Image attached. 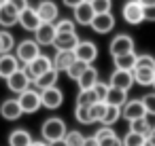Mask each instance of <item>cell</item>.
Listing matches in <instances>:
<instances>
[{"label": "cell", "mask_w": 155, "mask_h": 146, "mask_svg": "<svg viewBox=\"0 0 155 146\" xmlns=\"http://www.w3.org/2000/svg\"><path fill=\"white\" fill-rule=\"evenodd\" d=\"M36 13L41 17V24H53L60 15L58 11V5L53 2V0H43V2L36 7Z\"/></svg>", "instance_id": "9a60e30c"}, {"label": "cell", "mask_w": 155, "mask_h": 146, "mask_svg": "<svg viewBox=\"0 0 155 146\" xmlns=\"http://www.w3.org/2000/svg\"><path fill=\"white\" fill-rule=\"evenodd\" d=\"M83 146H100V142H98V140H96L94 135H89V138H85Z\"/></svg>", "instance_id": "c3c4849f"}, {"label": "cell", "mask_w": 155, "mask_h": 146, "mask_svg": "<svg viewBox=\"0 0 155 146\" xmlns=\"http://www.w3.org/2000/svg\"><path fill=\"white\" fill-rule=\"evenodd\" d=\"M119 116H121V108H117V106H106V112H104V119H102V125H115L117 121H119Z\"/></svg>", "instance_id": "1f68e13d"}, {"label": "cell", "mask_w": 155, "mask_h": 146, "mask_svg": "<svg viewBox=\"0 0 155 146\" xmlns=\"http://www.w3.org/2000/svg\"><path fill=\"white\" fill-rule=\"evenodd\" d=\"M53 68V59L49 57V55H38L36 59H32L30 64H26V72L30 74V78L34 81V78H38L41 74H45L47 70H51Z\"/></svg>", "instance_id": "ba28073f"}, {"label": "cell", "mask_w": 155, "mask_h": 146, "mask_svg": "<svg viewBox=\"0 0 155 146\" xmlns=\"http://www.w3.org/2000/svg\"><path fill=\"white\" fill-rule=\"evenodd\" d=\"M113 62H115V68L117 70H134L136 68V62H138V55L136 53H125V55L113 57Z\"/></svg>", "instance_id": "4316f807"}, {"label": "cell", "mask_w": 155, "mask_h": 146, "mask_svg": "<svg viewBox=\"0 0 155 146\" xmlns=\"http://www.w3.org/2000/svg\"><path fill=\"white\" fill-rule=\"evenodd\" d=\"M66 123L60 119V116H49L43 121V127H41V135L43 140L49 144V142H55V140H64L66 135Z\"/></svg>", "instance_id": "6da1fadb"}, {"label": "cell", "mask_w": 155, "mask_h": 146, "mask_svg": "<svg viewBox=\"0 0 155 146\" xmlns=\"http://www.w3.org/2000/svg\"><path fill=\"white\" fill-rule=\"evenodd\" d=\"M144 146H155V125L151 127V131H149V135L144 140Z\"/></svg>", "instance_id": "bcb514c9"}, {"label": "cell", "mask_w": 155, "mask_h": 146, "mask_svg": "<svg viewBox=\"0 0 155 146\" xmlns=\"http://www.w3.org/2000/svg\"><path fill=\"white\" fill-rule=\"evenodd\" d=\"M113 135H117V133H115V129H113V127H108V125H102V127H100V129L94 133V138H96L100 144H102L104 140H110Z\"/></svg>", "instance_id": "8d00e7d4"}, {"label": "cell", "mask_w": 155, "mask_h": 146, "mask_svg": "<svg viewBox=\"0 0 155 146\" xmlns=\"http://www.w3.org/2000/svg\"><path fill=\"white\" fill-rule=\"evenodd\" d=\"M144 135L136 133V131H127L123 135V146H144Z\"/></svg>", "instance_id": "e575fe53"}, {"label": "cell", "mask_w": 155, "mask_h": 146, "mask_svg": "<svg viewBox=\"0 0 155 146\" xmlns=\"http://www.w3.org/2000/svg\"><path fill=\"white\" fill-rule=\"evenodd\" d=\"M96 34H108L115 28V15L113 13H98L89 26Z\"/></svg>", "instance_id": "4fadbf2b"}, {"label": "cell", "mask_w": 155, "mask_h": 146, "mask_svg": "<svg viewBox=\"0 0 155 146\" xmlns=\"http://www.w3.org/2000/svg\"><path fill=\"white\" fill-rule=\"evenodd\" d=\"M0 43H2V53H11L15 49V36L7 30H0Z\"/></svg>", "instance_id": "d6a6232c"}, {"label": "cell", "mask_w": 155, "mask_h": 146, "mask_svg": "<svg viewBox=\"0 0 155 146\" xmlns=\"http://www.w3.org/2000/svg\"><path fill=\"white\" fill-rule=\"evenodd\" d=\"M64 140H66V144H68V146H83L85 135H83L81 131H77V129H70V131H66Z\"/></svg>", "instance_id": "d590c367"}, {"label": "cell", "mask_w": 155, "mask_h": 146, "mask_svg": "<svg viewBox=\"0 0 155 146\" xmlns=\"http://www.w3.org/2000/svg\"><path fill=\"white\" fill-rule=\"evenodd\" d=\"M79 34L72 32V34H58L55 40H53V47L58 51H74V47L79 45Z\"/></svg>", "instance_id": "d6986e66"}, {"label": "cell", "mask_w": 155, "mask_h": 146, "mask_svg": "<svg viewBox=\"0 0 155 146\" xmlns=\"http://www.w3.org/2000/svg\"><path fill=\"white\" fill-rule=\"evenodd\" d=\"M104 112H106V104H104V102H98V104L91 106V114H94V121H96V123H102Z\"/></svg>", "instance_id": "ab89813d"}, {"label": "cell", "mask_w": 155, "mask_h": 146, "mask_svg": "<svg viewBox=\"0 0 155 146\" xmlns=\"http://www.w3.org/2000/svg\"><path fill=\"white\" fill-rule=\"evenodd\" d=\"M30 146H49V144H47V142H32Z\"/></svg>", "instance_id": "816d5d0a"}, {"label": "cell", "mask_w": 155, "mask_h": 146, "mask_svg": "<svg viewBox=\"0 0 155 146\" xmlns=\"http://www.w3.org/2000/svg\"><path fill=\"white\" fill-rule=\"evenodd\" d=\"M108 89H110V85H108V83H102V81H98V83H96L94 91H96V95H98V100H100V102H104V97H106Z\"/></svg>", "instance_id": "b9f144b4"}, {"label": "cell", "mask_w": 155, "mask_h": 146, "mask_svg": "<svg viewBox=\"0 0 155 146\" xmlns=\"http://www.w3.org/2000/svg\"><path fill=\"white\" fill-rule=\"evenodd\" d=\"M19 24V13L13 5H5V7H0V26L2 28H11Z\"/></svg>", "instance_id": "ffe728a7"}, {"label": "cell", "mask_w": 155, "mask_h": 146, "mask_svg": "<svg viewBox=\"0 0 155 146\" xmlns=\"http://www.w3.org/2000/svg\"><path fill=\"white\" fill-rule=\"evenodd\" d=\"M125 102H127V91L115 89V87H110L108 93H106V97H104V104H106V106H117V108H121Z\"/></svg>", "instance_id": "d4e9b609"}, {"label": "cell", "mask_w": 155, "mask_h": 146, "mask_svg": "<svg viewBox=\"0 0 155 146\" xmlns=\"http://www.w3.org/2000/svg\"><path fill=\"white\" fill-rule=\"evenodd\" d=\"M49 146H68L66 140H55V142H49Z\"/></svg>", "instance_id": "681fc988"}, {"label": "cell", "mask_w": 155, "mask_h": 146, "mask_svg": "<svg viewBox=\"0 0 155 146\" xmlns=\"http://www.w3.org/2000/svg\"><path fill=\"white\" fill-rule=\"evenodd\" d=\"M0 55H2V43H0Z\"/></svg>", "instance_id": "db71d44e"}, {"label": "cell", "mask_w": 155, "mask_h": 146, "mask_svg": "<svg viewBox=\"0 0 155 146\" xmlns=\"http://www.w3.org/2000/svg\"><path fill=\"white\" fill-rule=\"evenodd\" d=\"M85 0H62V5L64 7H68V9H77L79 5H83Z\"/></svg>", "instance_id": "7dc6e473"}, {"label": "cell", "mask_w": 155, "mask_h": 146, "mask_svg": "<svg viewBox=\"0 0 155 146\" xmlns=\"http://www.w3.org/2000/svg\"><path fill=\"white\" fill-rule=\"evenodd\" d=\"M91 64H85V62H81V59H74L72 64H70V68L66 70V74H68V78H72V81H79V76L89 68Z\"/></svg>", "instance_id": "f1b7e54d"}, {"label": "cell", "mask_w": 155, "mask_h": 146, "mask_svg": "<svg viewBox=\"0 0 155 146\" xmlns=\"http://www.w3.org/2000/svg\"><path fill=\"white\" fill-rule=\"evenodd\" d=\"M110 87L115 89H123V91H130L132 85H134V70H117L110 74V81H108Z\"/></svg>", "instance_id": "30bf717a"}, {"label": "cell", "mask_w": 155, "mask_h": 146, "mask_svg": "<svg viewBox=\"0 0 155 146\" xmlns=\"http://www.w3.org/2000/svg\"><path fill=\"white\" fill-rule=\"evenodd\" d=\"M144 21H151V24H155V5H151V7H144Z\"/></svg>", "instance_id": "ee69618b"}, {"label": "cell", "mask_w": 155, "mask_h": 146, "mask_svg": "<svg viewBox=\"0 0 155 146\" xmlns=\"http://www.w3.org/2000/svg\"><path fill=\"white\" fill-rule=\"evenodd\" d=\"M19 106L24 110V114H34L43 108V102H41V91L34 87V89H26L24 93H19Z\"/></svg>", "instance_id": "7a4b0ae2"}, {"label": "cell", "mask_w": 155, "mask_h": 146, "mask_svg": "<svg viewBox=\"0 0 155 146\" xmlns=\"http://www.w3.org/2000/svg\"><path fill=\"white\" fill-rule=\"evenodd\" d=\"M151 87H153V91H155V81H153V85H151Z\"/></svg>", "instance_id": "11a10c76"}, {"label": "cell", "mask_w": 155, "mask_h": 146, "mask_svg": "<svg viewBox=\"0 0 155 146\" xmlns=\"http://www.w3.org/2000/svg\"><path fill=\"white\" fill-rule=\"evenodd\" d=\"M9 5H13V7L17 9V13H21L24 9H28V7H30L28 0H9Z\"/></svg>", "instance_id": "7bdbcfd3"}, {"label": "cell", "mask_w": 155, "mask_h": 146, "mask_svg": "<svg viewBox=\"0 0 155 146\" xmlns=\"http://www.w3.org/2000/svg\"><path fill=\"white\" fill-rule=\"evenodd\" d=\"M41 102H43V108L47 110H55L64 104V91L55 85V87H49V89H43L41 91Z\"/></svg>", "instance_id": "52a82bcc"}, {"label": "cell", "mask_w": 155, "mask_h": 146, "mask_svg": "<svg viewBox=\"0 0 155 146\" xmlns=\"http://www.w3.org/2000/svg\"><path fill=\"white\" fill-rule=\"evenodd\" d=\"M30 85H32V78H30V74L26 72V68H19L17 72H13L9 78H7V87H9V91H13V93H24L26 89H30Z\"/></svg>", "instance_id": "8992f818"}, {"label": "cell", "mask_w": 155, "mask_h": 146, "mask_svg": "<svg viewBox=\"0 0 155 146\" xmlns=\"http://www.w3.org/2000/svg\"><path fill=\"white\" fill-rule=\"evenodd\" d=\"M55 32H58V34H72V32H77L74 19H60V21L55 24Z\"/></svg>", "instance_id": "836d02e7"}, {"label": "cell", "mask_w": 155, "mask_h": 146, "mask_svg": "<svg viewBox=\"0 0 155 146\" xmlns=\"http://www.w3.org/2000/svg\"><path fill=\"white\" fill-rule=\"evenodd\" d=\"M74 57L81 59V62H85V64L96 62V57H98L96 43H91V40H79V45L74 47Z\"/></svg>", "instance_id": "8fae6325"}, {"label": "cell", "mask_w": 155, "mask_h": 146, "mask_svg": "<svg viewBox=\"0 0 155 146\" xmlns=\"http://www.w3.org/2000/svg\"><path fill=\"white\" fill-rule=\"evenodd\" d=\"M108 53L113 57H119V55H125V53H134V38L130 34H117V36H113Z\"/></svg>", "instance_id": "5b68a950"}, {"label": "cell", "mask_w": 155, "mask_h": 146, "mask_svg": "<svg viewBox=\"0 0 155 146\" xmlns=\"http://www.w3.org/2000/svg\"><path fill=\"white\" fill-rule=\"evenodd\" d=\"M121 17H123L125 24L138 26V24L144 21V7L138 2V0H127L123 5V9H121Z\"/></svg>", "instance_id": "3957f363"}, {"label": "cell", "mask_w": 155, "mask_h": 146, "mask_svg": "<svg viewBox=\"0 0 155 146\" xmlns=\"http://www.w3.org/2000/svg\"><path fill=\"white\" fill-rule=\"evenodd\" d=\"M51 59H53V68H55L58 72H66V70L70 68V64H72L77 57H74V51H58Z\"/></svg>", "instance_id": "44dd1931"}, {"label": "cell", "mask_w": 155, "mask_h": 146, "mask_svg": "<svg viewBox=\"0 0 155 146\" xmlns=\"http://www.w3.org/2000/svg\"><path fill=\"white\" fill-rule=\"evenodd\" d=\"M142 104H144V110H147V116H155V91L153 93H147L144 97H140Z\"/></svg>", "instance_id": "74e56055"}, {"label": "cell", "mask_w": 155, "mask_h": 146, "mask_svg": "<svg viewBox=\"0 0 155 146\" xmlns=\"http://www.w3.org/2000/svg\"><path fill=\"white\" fill-rule=\"evenodd\" d=\"M5 5H9V0H0V7H5Z\"/></svg>", "instance_id": "f5cc1de1"}, {"label": "cell", "mask_w": 155, "mask_h": 146, "mask_svg": "<svg viewBox=\"0 0 155 146\" xmlns=\"http://www.w3.org/2000/svg\"><path fill=\"white\" fill-rule=\"evenodd\" d=\"M58 76H60V72H58L55 68H51V70H47L45 74H41L38 78H34L32 83H34V87H36L38 91H43V89L55 87V85H58Z\"/></svg>", "instance_id": "7402d4cb"}, {"label": "cell", "mask_w": 155, "mask_h": 146, "mask_svg": "<svg viewBox=\"0 0 155 146\" xmlns=\"http://www.w3.org/2000/svg\"><path fill=\"white\" fill-rule=\"evenodd\" d=\"M21 114H24V110L19 106V100H5L0 104V116L7 121H17Z\"/></svg>", "instance_id": "ac0fdd59"}, {"label": "cell", "mask_w": 155, "mask_h": 146, "mask_svg": "<svg viewBox=\"0 0 155 146\" xmlns=\"http://www.w3.org/2000/svg\"><path fill=\"white\" fill-rule=\"evenodd\" d=\"M138 2H140L142 7H151V5H155V0H138Z\"/></svg>", "instance_id": "f907efd6"}, {"label": "cell", "mask_w": 155, "mask_h": 146, "mask_svg": "<svg viewBox=\"0 0 155 146\" xmlns=\"http://www.w3.org/2000/svg\"><path fill=\"white\" fill-rule=\"evenodd\" d=\"M98 95L94 89H87V91H79L77 95V106H85V108H91L94 104H98Z\"/></svg>", "instance_id": "83f0119b"}, {"label": "cell", "mask_w": 155, "mask_h": 146, "mask_svg": "<svg viewBox=\"0 0 155 146\" xmlns=\"http://www.w3.org/2000/svg\"><path fill=\"white\" fill-rule=\"evenodd\" d=\"M136 68H151V70H155V57L153 55H138Z\"/></svg>", "instance_id": "60d3db41"}, {"label": "cell", "mask_w": 155, "mask_h": 146, "mask_svg": "<svg viewBox=\"0 0 155 146\" xmlns=\"http://www.w3.org/2000/svg\"><path fill=\"white\" fill-rule=\"evenodd\" d=\"M34 140L28 129H13L9 133V146H30Z\"/></svg>", "instance_id": "cb8c5ba5"}, {"label": "cell", "mask_w": 155, "mask_h": 146, "mask_svg": "<svg viewBox=\"0 0 155 146\" xmlns=\"http://www.w3.org/2000/svg\"><path fill=\"white\" fill-rule=\"evenodd\" d=\"M55 36H58V32H55V24H41V26L36 28V32H34V40H36L41 47H49V45H53Z\"/></svg>", "instance_id": "5bb4252c"}, {"label": "cell", "mask_w": 155, "mask_h": 146, "mask_svg": "<svg viewBox=\"0 0 155 146\" xmlns=\"http://www.w3.org/2000/svg\"><path fill=\"white\" fill-rule=\"evenodd\" d=\"M96 83H98V70L94 68V66H89L81 76H79V81H77V85H79V91H87V89H94L96 87Z\"/></svg>", "instance_id": "603a6c76"}, {"label": "cell", "mask_w": 155, "mask_h": 146, "mask_svg": "<svg viewBox=\"0 0 155 146\" xmlns=\"http://www.w3.org/2000/svg\"><path fill=\"white\" fill-rule=\"evenodd\" d=\"M17 70H19V59L13 53H2V55H0V78L7 81Z\"/></svg>", "instance_id": "e0dca14e"}, {"label": "cell", "mask_w": 155, "mask_h": 146, "mask_svg": "<svg viewBox=\"0 0 155 146\" xmlns=\"http://www.w3.org/2000/svg\"><path fill=\"white\" fill-rule=\"evenodd\" d=\"M72 13H74V24L77 26H91V21L96 17V11H94L89 0H85L83 5H79L77 9H72Z\"/></svg>", "instance_id": "7c38bea8"}, {"label": "cell", "mask_w": 155, "mask_h": 146, "mask_svg": "<svg viewBox=\"0 0 155 146\" xmlns=\"http://www.w3.org/2000/svg\"><path fill=\"white\" fill-rule=\"evenodd\" d=\"M121 116L125 121H138V119H144L147 116V110H144V104L142 100H127L123 106H121Z\"/></svg>", "instance_id": "9c48e42d"}, {"label": "cell", "mask_w": 155, "mask_h": 146, "mask_svg": "<svg viewBox=\"0 0 155 146\" xmlns=\"http://www.w3.org/2000/svg\"><path fill=\"white\" fill-rule=\"evenodd\" d=\"M100 146H123V140H119L117 135H113L110 140H104Z\"/></svg>", "instance_id": "f6af8a7d"}, {"label": "cell", "mask_w": 155, "mask_h": 146, "mask_svg": "<svg viewBox=\"0 0 155 146\" xmlns=\"http://www.w3.org/2000/svg\"><path fill=\"white\" fill-rule=\"evenodd\" d=\"M19 24H21L24 30H28V32H36V28L41 26V17H38L36 9H34V7L24 9V11L19 13Z\"/></svg>", "instance_id": "2e32d148"}, {"label": "cell", "mask_w": 155, "mask_h": 146, "mask_svg": "<svg viewBox=\"0 0 155 146\" xmlns=\"http://www.w3.org/2000/svg\"><path fill=\"white\" fill-rule=\"evenodd\" d=\"M155 81V70L151 68H134V83H138L140 87H151Z\"/></svg>", "instance_id": "484cf974"}, {"label": "cell", "mask_w": 155, "mask_h": 146, "mask_svg": "<svg viewBox=\"0 0 155 146\" xmlns=\"http://www.w3.org/2000/svg\"><path fill=\"white\" fill-rule=\"evenodd\" d=\"M74 119H77L81 125H91V123H96V121H94V114H91V108H85V106H77V108H74Z\"/></svg>", "instance_id": "f546056e"}, {"label": "cell", "mask_w": 155, "mask_h": 146, "mask_svg": "<svg viewBox=\"0 0 155 146\" xmlns=\"http://www.w3.org/2000/svg\"><path fill=\"white\" fill-rule=\"evenodd\" d=\"M89 2H91L96 15H98V13H110V9H113L110 0H89Z\"/></svg>", "instance_id": "f35d334b"}, {"label": "cell", "mask_w": 155, "mask_h": 146, "mask_svg": "<svg viewBox=\"0 0 155 146\" xmlns=\"http://www.w3.org/2000/svg\"><path fill=\"white\" fill-rule=\"evenodd\" d=\"M41 55V45L36 40H21L19 45H15V57L21 64H30L32 59H36Z\"/></svg>", "instance_id": "277c9868"}, {"label": "cell", "mask_w": 155, "mask_h": 146, "mask_svg": "<svg viewBox=\"0 0 155 146\" xmlns=\"http://www.w3.org/2000/svg\"><path fill=\"white\" fill-rule=\"evenodd\" d=\"M151 123H149V119L144 116V119H138V121H132L130 123V131H136V133H140V135H149V131H151Z\"/></svg>", "instance_id": "4dcf8cb0"}]
</instances>
